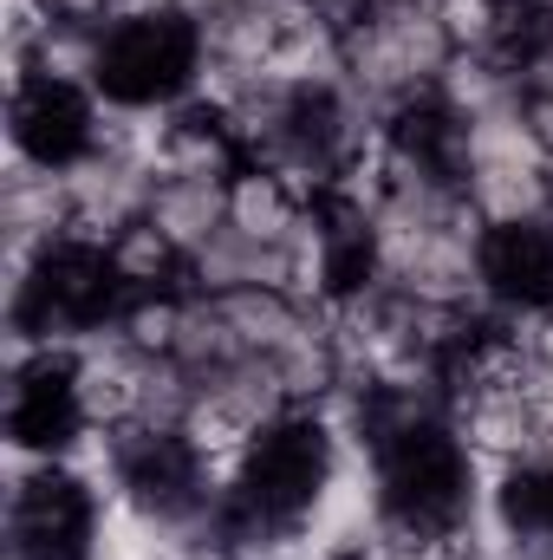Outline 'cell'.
<instances>
[{"label": "cell", "instance_id": "cell-1", "mask_svg": "<svg viewBox=\"0 0 553 560\" xmlns=\"http://www.w3.org/2000/svg\"><path fill=\"white\" fill-rule=\"evenodd\" d=\"M202 46H196V20L183 13H156V20H111L105 26V98L125 105H176L189 92Z\"/></svg>", "mask_w": 553, "mask_h": 560}, {"label": "cell", "instance_id": "cell-2", "mask_svg": "<svg viewBox=\"0 0 553 560\" xmlns=\"http://www.w3.org/2000/svg\"><path fill=\"white\" fill-rule=\"evenodd\" d=\"M98 125V92H72V85H46L33 79L20 98H7V143H20L26 156L66 170L92 150Z\"/></svg>", "mask_w": 553, "mask_h": 560}, {"label": "cell", "instance_id": "cell-3", "mask_svg": "<svg viewBox=\"0 0 553 560\" xmlns=\"http://www.w3.org/2000/svg\"><path fill=\"white\" fill-rule=\"evenodd\" d=\"M482 280L495 306H553V222L489 229L482 242Z\"/></svg>", "mask_w": 553, "mask_h": 560}, {"label": "cell", "instance_id": "cell-4", "mask_svg": "<svg viewBox=\"0 0 553 560\" xmlns=\"http://www.w3.org/2000/svg\"><path fill=\"white\" fill-rule=\"evenodd\" d=\"M248 170L242 143L228 138L222 118H202L189 105H176V125L163 138V156H156V176H189V183H235Z\"/></svg>", "mask_w": 553, "mask_h": 560}, {"label": "cell", "instance_id": "cell-5", "mask_svg": "<svg viewBox=\"0 0 553 560\" xmlns=\"http://www.w3.org/2000/svg\"><path fill=\"white\" fill-rule=\"evenodd\" d=\"M183 261L196 248H209V235L228 222V183H189V176H163L156 196H150V215H143Z\"/></svg>", "mask_w": 553, "mask_h": 560}, {"label": "cell", "instance_id": "cell-6", "mask_svg": "<svg viewBox=\"0 0 553 560\" xmlns=\"http://www.w3.org/2000/svg\"><path fill=\"white\" fill-rule=\"evenodd\" d=\"M196 46H202V59L242 66V72L261 79L268 59L280 52V26L261 7H248V0H222V7H209V13L196 20Z\"/></svg>", "mask_w": 553, "mask_h": 560}, {"label": "cell", "instance_id": "cell-7", "mask_svg": "<svg viewBox=\"0 0 553 560\" xmlns=\"http://www.w3.org/2000/svg\"><path fill=\"white\" fill-rule=\"evenodd\" d=\"M462 196L489 229H521V222H553V170H469Z\"/></svg>", "mask_w": 553, "mask_h": 560}, {"label": "cell", "instance_id": "cell-8", "mask_svg": "<svg viewBox=\"0 0 553 560\" xmlns=\"http://www.w3.org/2000/svg\"><path fill=\"white\" fill-rule=\"evenodd\" d=\"M105 261H111V280H118L125 300H138V293H189V261H183L150 222H131V229L105 248Z\"/></svg>", "mask_w": 553, "mask_h": 560}, {"label": "cell", "instance_id": "cell-9", "mask_svg": "<svg viewBox=\"0 0 553 560\" xmlns=\"http://www.w3.org/2000/svg\"><path fill=\"white\" fill-rule=\"evenodd\" d=\"M462 156H469V170H553L548 143L528 125V105L469 118L462 125Z\"/></svg>", "mask_w": 553, "mask_h": 560}, {"label": "cell", "instance_id": "cell-10", "mask_svg": "<svg viewBox=\"0 0 553 560\" xmlns=\"http://www.w3.org/2000/svg\"><path fill=\"white\" fill-rule=\"evenodd\" d=\"M222 319L235 326V339L248 352H280L293 332H306V306L280 287H235L222 293Z\"/></svg>", "mask_w": 553, "mask_h": 560}, {"label": "cell", "instance_id": "cell-11", "mask_svg": "<svg viewBox=\"0 0 553 560\" xmlns=\"http://www.w3.org/2000/svg\"><path fill=\"white\" fill-rule=\"evenodd\" d=\"M33 72H39L46 85L98 92V85H105V26H72V20H59V26L33 46Z\"/></svg>", "mask_w": 553, "mask_h": 560}, {"label": "cell", "instance_id": "cell-12", "mask_svg": "<svg viewBox=\"0 0 553 560\" xmlns=\"http://www.w3.org/2000/svg\"><path fill=\"white\" fill-rule=\"evenodd\" d=\"M228 222H235L242 235H255V242H286L293 222H299V202L286 196V183H280L274 170L248 163V170L228 183Z\"/></svg>", "mask_w": 553, "mask_h": 560}, {"label": "cell", "instance_id": "cell-13", "mask_svg": "<svg viewBox=\"0 0 553 560\" xmlns=\"http://www.w3.org/2000/svg\"><path fill=\"white\" fill-rule=\"evenodd\" d=\"M248 346L235 339V326L222 319V300L215 293H183V326H176V352L169 359H183L196 378L202 372H215V365H228V359H242Z\"/></svg>", "mask_w": 553, "mask_h": 560}, {"label": "cell", "instance_id": "cell-14", "mask_svg": "<svg viewBox=\"0 0 553 560\" xmlns=\"http://www.w3.org/2000/svg\"><path fill=\"white\" fill-rule=\"evenodd\" d=\"M255 235H242L235 222H222L215 235H209V248H196L189 255V293H235V287H248V268H255Z\"/></svg>", "mask_w": 553, "mask_h": 560}, {"label": "cell", "instance_id": "cell-15", "mask_svg": "<svg viewBox=\"0 0 553 560\" xmlns=\"http://www.w3.org/2000/svg\"><path fill=\"white\" fill-rule=\"evenodd\" d=\"M118 326H125V339L138 346L143 359H169L176 352V326H183V293H138V300H125Z\"/></svg>", "mask_w": 553, "mask_h": 560}, {"label": "cell", "instance_id": "cell-16", "mask_svg": "<svg viewBox=\"0 0 553 560\" xmlns=\"http://www.w3.org/2000/svg\"><path fill=\"white\" fill-rule=\"evenodd\" d=\"M430 7H436V20H443L456 52H495L508 0H430Z\"/></svg>", "mask_w": 553, "mask_h": 560}, {"label": "cell", "instance_id": "cell-17", "mask_svg": "<svg viewBox=\"0 0 553 560\" xmlns=\"http://www.w3.org/2000/svg\"><path fill=\"white\" fill-rule=\"evenodd\" d=\"M52 20H72V26H111V0H46Z\"/></svg>", "mask_w": 553, "mask_h": 560}, {"label": "cell", "instance_id": "cell-18", "mask_svg": "<svg viewBox=\"0 0 553 560\" xmlns=\"http://www.w3.org/2000/svg\"><path fill=\"white\" fill-rule=\"evenodd\" d=\"M521 85H528V98H553V39L541 52H528V66H521Z\"/></svg>", "mask_w": 553, "mask_h": 560}, {"label": "cell", "instance_id": "cell-19", "mask_svg": "<svg viewBox=\"0 0 553 560\" xmlns=\"http://www.w3.org/2000/svg\"><path fill=\"white\" fill-rule=\"evenodd\" d=\"M528 125H534V138L548 143V156H553V98H528Z\"/></svg>", "mask_w": 553, "mask_h": 560}, {"label": "cell", "instance_id": "cell-20", "mask_svg": "<svg viewBox=\"0 0 553 560\" xmlns=\"http://www.w3.org/2000/svg\"><path fill=\"white\" fill-rule=\"evenodd\" d=\"M209 7H222V0H176V13H183V20H202Z\"/></svg>", "mask_w": 553, "mask_h": 560}, {"label": "cell", "instance_id": "cell-21", "mask_svg": "<svg viewBox=\"0 0 553 560\" xmlns=\"http://www.w3.org/2000/svg\"><path fill=\"white\" fill-rule=\"evenodd\" d=\"M339 560H365V555H339Z\"/></svg>", "mask_w": 553, "mask_h": 560}]
</instances>
